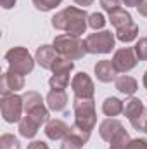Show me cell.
Masks as SVG:
<instances>
[{"label":"cell","mask_w":147,"mask_h":149,"mask_svg":"<svg viewBox=\"0 0 147 149\" xmlns=\"http://www.w3.org/2000/svg\"><path fill=\"white\" fill-rule=\"evenodd\" d=\"M116 88L125 95H133L137 92V80L130 74H121L116 78Z\"/></svg>","instance_id":"e0dca14e"},{"label":"cell","mask_w":147,"mask_h":149,"mask_svg":"<svg viewBox=\"0 0 147 149\" xmlns=\"http://www.w3.org/2000/svg\"><path fill=\"white\" fill-rule=\"evenodd\" d=\"M104 24H106V19H104V16L101 14V12H94V14H90L88 16V26L92 28V30H101V28H104Z\"/></svg>","instance_id":"83f0119b"},{"label":"cell","mask_w":147,"mask_h":149,"mask_svg":"<svg viewBox=\"0 0 147 149\" xmlns=\"http://www.w3.org/2000/svg\"><path fill=\"white\" fill-rule=\"evenodd\" d=\"M94 0H74V3H78V5H81V7H87V5H90Z\"/></svg>","instance_id":"d590c367"},{"label":"cell","mask_w":147,"mask_h":149,"mask_svg":"<svg viewBox=\"0 0 147 149\" xmlns=\"http://www.w3.org/2000/svg\"><path fill=\"white\" fill-rule=\"evenodd\" d=\"M88 139H90V132L80 128L76 123H73L71 128H69V134L62 139L61 149H81L87 144Z\"/></svg>","instance_id":"9c48e42d"},{"label":"cell","mask_w":147,"mask_h":149,"mask_svg":"<svg viewBox=\"0 0 147 149\" xmlns=\"http://www.w3.org/2000/svg\"><path fill=\"white\" fill-rule=\"evenodd\" d=\"M95 74H97V80H101V81H104V83H109V81H112V80L116 78L118 70L114 68L112 61L104 59V61H99V63L95 64Z\"/></svg>","instance_id":"2e32d148"},{"label":"cell","mask_w":147,"mask_h":149,"mask_svg":"<svg viewBox=\"0 0 147 149\" xmlns=\"http://www.w3.org/2000/svg\"><path fill=\"white\" fill-rule=\"evenodd\" d=\"M123 109H125V104L118 97H107L102 104V113L106 116H116V114L123 113Z\"/></svg>","instance_id":"ffe728a7"},{"label":"cell","mask_w":147,"mask_h":149,"mask_svg":"<svg viewBox=\"0 0 147 149\" xmlns=\"http://www.w3.org/2000/svg\"><path fill=\"white\" fill-rule=\"evenodd\" d=\"M125 5H128V7H137L139 3H140V0H121Z\"/></svg>","instance_id":"e575fe53"},{"label":"cell","mask_w":147,"mask_h":149,"mask_svg":"<svg viewBox=\"0 0 147 149\" xmlns=\"http://www.w3.org/2000/svg\"><path fill=\"white\" fill-rule=\"evenodd\" d=\"M69 128L62 120H49L45 125V135L52 141H61L69 134Z\"/></svg>","instance_id":"4fadbf2b"},{"label":"cell","mask_w":147,"mask_h":149,"mask_svg":"<svg viewBox=\"0 0 147 149\" xmlns=\"http://www.w3.org/2000/svg\"><path fill=\"white\" fill-rule=\"evenodd\" d=\"M71 87H73L74 97H80V99H94V81L90 80V76L87 73H78L71 81Z\"/></svg>","instance_id":"30bf717a"},{"label":"cell","mask_w":147,"mask_h":149,"mask_svg":"<svg viewBox=\"0 0 147 149\" xmlns=\"http://www.w3.org/2000/svg\"><path fill=\"white\" fill-rule=\"evenodd\" d=\"M0 3H2L3 9H10V7H14L16 0H0Z\"/></svg>","instance_id":"836d02e7"},{"label":"cell","mask_w":147,"mask_h":149,"mask_svg":"<svg viewBox=\"0 0 147 149\" xmlns=\"http://www.w3.org/2000/svg\"><path fill=\"white\" fill-rule=\"evenodd\" d=\"M135 54L139 61H147V38H140L139 43L135 45Z\"/></svg>","instance_id":"f1b7e54d"},{"label":"cell","mask_w":147,"mask_h":149,"mask_svg":"<svg viewBox=\"0 0 147 149\" xmlns=\"http://www.w3.org/2000/svg\"><path fill=\"white\" fill-rule=\"evenodd\" d=\"M112 64L118 70V73H126V71L133 70L137 66V54H135V50L130 49V47L116 50L114 57H112Z\"/></svg>","instance_id":"ba28073f"},{"label":"cell","mask_w":147,"mask_h":149,"mask_svg":"<svg viewBox=\"0 0 147 149\" xmlns=\"http://www.w3.org/2000/svg\"><path fill=\"white\" fill-rule=\"evenodd\" d=\"M125 128H123V123L119 121V120H112V118H107V120H104L102 123H101V137L104 139V141H107V142H112L121 132H123Z\"/></svg>","instance_id":"7c38bea8"},{"label":"cell","mask_w":147,"mask_h":149,"mask_svg":"<svg viewBox=\"0 0 147 149\" xmlns=\"http://www.w3.org/2000/svg\"><path fill=\"white\" fill-rule=\"evenodd\" d=\"M19 141L14 137V135H10V134H3L2 137H0V149H19Z\"/></svg>","instance_id":"d4e9b609"},{"label":"cell","mask_w":147,"mask_h":149,"mask_svg":"<svg viewBox=\"0 0 147 149\" xmlns=\"http://www.w3.org/2000/svg\"><path fill=\"white\" fill-rule=\"evenodd\" d=\"M54 49L57 50L59 56L74 61V59H81L85 54H87V49H85V42L76 35H69V33H64V35H57L54 40Z\"/></svg>","instance_id":"7a4b0ae2"},{"label":"cell","mask_w":147,"mask_h":149,"mask_svg":"<svg viewBox=\"0 0 147 149\" xmlns=\"http://www.w3.org/2000/svg\"><path fill=\"white\" fill-rule=\"evenodd\" d=\"M73 68H74L73 61H69V59L59 56V57L54 61V64H52V73L54 74H66V73H71Z\"/></svg>","instance_id":"7402d4cb"},{"label":"cell","mask_w":147,"mask_h":149,"mask_svg":"<svg viewBox=\"0 0 147 149\" xmlns=\"http://www.w3.org/2000/svg\"><path fill=\"white\" fill-rule=\"evenodd\" d=\"M137 35H139V26H137L135 23H130V24H126V26L116 30V38L121 40V42H125V43L133 42V40L137 38Z\"/></svg>","instance_id":"44dd1931"},{"label":"cell","mask_w":147,"mask_h":149,"mask_svg":"<svg viewBox=\"0 0 147 149\" xmlns=\"http://www.w3.org/2000/svg\"><path fill=\"white\" fill-rule=\"evenodd\" d=\"M5 59H7L10 70L16 71V73L28 74V73L33 71L35 61H33V57L30 56V52L24 47H14V49H10L5 54Z\"/></svg>","instance_id":"277c9868"},{"label":"cell","mask_w":147,"mask_h":149,"mask_svg":"<svg viewBox=\"0 0 147 149\" xmlns=\"http://www.w3.org/2000/svg\"><path fill=\"white\" fill-rule=\"evenodd\" d=\"M125 116L128 118V121L132 123V127L135 130H144L146 128V121H147V111L142 104L140 99L137 97H132L130 101H126L125 104Z\"/></svg>","instance_id":"8992f818"},{"label":"cell","mask_w":147,"mask_h":149,"mask_svg":"<svg viewBox=\"0 0 147 149\" xmlns=\"http://www.w3.org/2000/svg\"><path fill=\"white\" fill-rule=\"evenodd\" d=\"M144 87H146V90H147V71H146V74H144Z\"/></svg>","instance_id":"8d00e7d4"},{"label":"cell","mask_w":147,"mask_h":149,"mask_svg":"<svg viewBox=\"0 0 147 149\" xmlns=\"http://www.w3.org/2000/svg\"><path fill=\"white\" fill-rule=\"evenodd\" d=\"M24 74H19L12 70L5 71L2 76V95H7V94H14L17 90H21L24 87Z\"/></svg>","instance_id":"8fae6325"},{"label":"cell","mask_w":147,"mask_h":149,"mask_svg":"<svg viewBox=\"0 0 147 149\" xmlns=\"http://www.w3.org/2000/svg\"><path fill=\"white\" fill-rule=\"evenodd\" d=\"M23 111H24L23 97H19L16 94L2 95V116L7 123L21 121V113Z\"/></svg>","instance_id":"52a82bcc"},{"label":"cell","mask_w":147,"mask_h":149,"mask_svg":"<svg viewBox=\"0 0 147 149\" xmlns=\"http://www.w3.org/2000/svg\"><path fill=\"white\" fill-rule=\"evenodd\" d=\"M109 21H111V24H112L116 30H119V28H123V26H126V24L133 23V21H132L130 12H126L125 9H118V10L111 12V14H109Z\"/></svg>","instance_id":"d6986e66"},{"label":"cell","mask_w":147,"mask_h":149,"mask_svg":"<svg viewBox=\"0 0 147 149\" xmlns=\"http://www.w3.org/2000/svg\"><path fill=\"white\" fill-rule=\"evenodd\" d=\"M62 0H33V5L37 7L38 10H42V12H47V10H52V9H55L59 3H61Z\"/></svg>","instance_id":"4316f807"},{"label":"cell","mask_w":147,"mask_h":149,"mask_svg":"<svg viewBox=\"0 0 147 149\" xmlns=\"http://www.w3.org/2000/svg\"><path fill=\"white\" fill-rule=\"evenodd\" d=\"M128 142H130V135H128V132L123 130V132L111 142L109 149H128Z\"/></svg>","instance_id":"484cf974"},{"label":"cell","mask_w":147,"mask_h":149,"mask_svg":"<svg viewBox=\"0 0 147 149\" xmlns=\"http://www.w3.org/2000/svg\"><path fill=\"white\" fill-rule=\"evenodd\" d=\"M38 128H40V125H38L35 120H31L30 116H24V118H21V121H19V134H21L23 137H26V139L35 137L37 132H38Z\"/></svg>","instance_id":"ac0fdd59"},{"label":"cell","mask_w":147,"mask_h":149,"mask_svg":"<svg viewBox=\"0 0 147 149\" xmlns=\"http://www.w3.org/2000/svg\"><path fill=\"white\" fill-rule=\"evenodd\" d=\"M73 109H74V123L87 130V132H92L94 127H95V121H97V114H95V102L94 99H80V97H74L73 101Z\"/></svg>","instance_id":"3957f363"},{"label":"cell","mask_w":147,"mask_h":149,"mask_svg":"<svg viewBox=\"0 0 147 149\" xmlns=\"http://www.w3.org/2000/svg\"><path fill=\"white\" fill-rule=\"evenodd\" d=\"M101 5H102V9L106 10V12H114V10H118V9H121L119 5H121V0H101Z\"/></svg>","instance_id":"f546056e"},{"label":"cell","mask_w":147,"mask_h":149,"mask_svg":"<svg viewBox=\"0 0 147 149\" xmlns=\"http://www.w3.org/2000/svg\"><path fill=\"white\" fill-rule=\"evenodd\" d=\"M47 106H49L50 111H62V109H66V106H68L66 92L59 90V88H52L47 94Z\"/></svg>","instance_id":"9a60e30c"},{"label":"cell","mask_w":147,"mask_h":149,"mask_svg":"<svg viewBox=\"0 0 147 149\" xmlns=\"http://www.w3.org/2000/svg\"><path fill=\"white\" fill-rule=\"evenodd\" d=\"M57 57H59V54H57V50L54 49V45H42V47H38L37 59H35V61H37L42 68L52 70V64H54V61H55Z\"/></svg>","instance_id":"5bb4252c"},{"label":"cell","mask_w":147,"mask_h":149,"mask_svg":"<svg viewBox=\"0 0 147 149\" xmlns=\"http://www.w3.org/2000/svg\"><path fill=\"white\" fill-rule=\"evenodd\" d=\"M28 149H49V146H47L45 142H42V141H33V142L28 146Z\"/></svg>","instance_id":"1f68e13d"},{"label":"cell","mask_w":147,"mask_h":149,"mask_svg":"<svg viewBox=\"0 0 147 149\" xmlns=\"http://www.w3.org/2000/svg\"><path fill=\"white\" fill-rule=\"evenodd\" d=\"M144 132H147V121H146V128H144Z\"/></svg>","instance_id":"74e56055"},{"label":"cell","mask_w":147,"mask_h":149,"mask_svg":"<svg viewBox=\"0 0 147 149\" xmlns=\"http://www.w3.org/2000/svg\"><path fill=\"white\" fill-rule=\"evenodd\" d=\"M114 40L111 31H97L85 38V49L90 54H109L114 49Z\"/></svg>","instance_id":"5b68a950"},{"label":"cell","mask_w":147,"mask_h":149,"mask_svg":"<svg viewBox=\"0 0 147 149\" xmlns=\"http://www.w3.org/2000/svg\"><path fill=\"white\" fill-rule=\"evenodd\" d=\"M128 149H147V141L146 139H135L128 142Z\"/></svg>","instance_id":"4dcf8cb0"},{"label":"cell","mask_w":147,"mask_h":149,"mask_svg":"<svg viewBox=\"0 0 147 149\" xmlns=\"http://www.w3.org/2000/svg\"><path fill=\"white\" fill-rule=\"evenodd\" d=\"M87 17H88V14L83 9L68 7V9L57 12L52 17V26L55 30H61V31H66L69 35L80 37L87 30Z\"/></svg>","instance_id":"6da1fadb"},{"label":"cell","mask_w":147,"mask_h":149,"mask_svg":"<svg viewBox=\"0 0 147 149\" xmlns=\"http://www.w3.org/2000/svg\"><path fill=\"white\" fill-rule=\"evenodd\" d=\"M49 83H50V87H52V88L64 90V88L68 87V83H69V73H66V74H54V76L49 80Z\"/></svg>","instance_id":"cb8c5ba5"},{"label":"cell","mask_w":147,"mask_h":149,"mask_svg":"<svg viewBox=\"0 0 147 149\" xmlns=\"http://www.w3.org/2000/svg\"><path fill=\"white\" fill-rule=\"evenodd\" d=\"M23 102H24V111L30 113L33 109H37L40 106H43V101H42V95L37 92H28L23 95Z\"/></svg>","instance_id":"603a6c76"},{"label":"cell","mask_w":147,"mask_h":149,"mask_svg":"<svg viewBox=\"0 0 147 149\" xmlns=\"http://www.w3.org/2000/svg\"><path fill=\"white\" fill-rule=\"evenodd\" d=\"M137 9H139V12H140L142 16L147 17V0H140V3L137 5Z\"/></svg>","instance_id":"d6a6232c"}]
</instances>
